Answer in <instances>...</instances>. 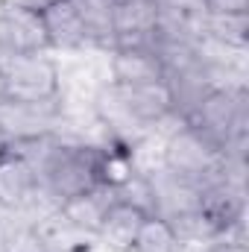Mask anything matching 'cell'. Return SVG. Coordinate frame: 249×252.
<instances>
[{
	"instance_id": "6da1fadb",
	"label": "cell",
	"mask_w": 249,
	"mask_h": 252,
	"mask_svg": "<svg viewBox=\"0 0 249 252\" xmlns=\"http://www.w3.org/2000/svg\"><path fill=\"white\" fill-rule=\"evenodd\" d=\"M109 158L112 153L91 144L53 141L38 167V185L59 202H67L97 185H109Z\"/></svg>"
},
{
	"instance_id": "7a4b0ae2",
	"label": "cell",
	"mask_w": 249,
	"mask_h": 252,
	"mask_svg": "<svg viewBox=\"0 0 249 252\" xmlns=\"http://www.w3.org/2000/svg\"><path fill=\"white\" fill-rule=\"evenodd\" d=\"M187 124L196 132H202L214 147H220L223 156H229L247 138V91L232 85L211 88L187 115Z\"/></svg>"
},
{
	"instance_id": "3957f363",
	"label": "cell",
	"mask_w": 249,
	"mask_h": 252,
	"mask_svg": "<svg viewBox=\"0 0 249 252\" xmlns=\"http://www.w3.org/2000/svg\"><path fill=\"white\" fill-rule=\"evenodd\" d=\"M164 167L170 176L199 188L226 173V158L220 147H214L202 132L185 124L164 147Z\"/></svg>"
},
{
	"instance_id": "277c9868",
	"label": "cell",
	"mask_w": 249,
	"mask_h": 252,
	"mask_svg": "<svg viewBox=\"0 0 249 252\" xmlns=\"http://www.w3.org/2000/svg\"><path fill=\"white\" fill-rule=\"evenodd\" d=\"M59 64L47 53L3 56V88L9 103H50L59 97Z\"/></svg>"
},
{
	"instance_id": "5b68a950",
	"label": "cell",
	"mask_w": 249,
	"mask_h": 252,
	"mask_svg": "<svg viewBox=\"0 0 249 252\" xmlns=\"http://www.w3.org/2000/svg\"><path fill=\"white\" fill-rule=\"evenodd\" d=\"M112 3V50H156L161 30L158 0H109Z\"/></svg>"
},
{
	"instance_id": "8992f818",
	"label": "cell",
	"mask_w": 249,
	"mask_h": 252,
	"mask_svg": "<svg viewBox=\"0 0 249 252\" xmlns=\"http://www.w3.org/2000/svg\"><path fill=\"white\" fill-rule=\"evenodd\" d=\"M103 97H109L115 103V109L121 112V118L126 124L135 126L158 124L176 109L167 79L147 82V85H109L103 91Z\"/></svg>"
},
{
	"instance_id": "52a82bcc",
	"label": "cell",
	"mask_w": 249,
	"mask_h": 252,
	"mask_svg": "<svg viewBox=\"0 0 249 252\" xmlns=\"http://www.w3.org/2000/svg\"><path fill=\"white\" fill-rule=\"evenodd\" d=\"M196 214L202 217L211 235H226L241 226L244 217V190L232 176H217L196 190Z\"/></svg>"
},
{
	"instance_id": "ba28073f",
	"label": "cell",
	"mask_w": 249,
	"mask_h": 252,
	"mask_svg": "<svg viewBox=\"0 0 249 252\" xmlns=\"http://www.w3.org/2000/svg\"><path fill=\"white\" fill-rule=\"evenodd\" d=\"M50 38L44 30V18L12 3L0 6V56L21 53H47Z\"/></svg>"
},
{
	"instance_id": "9c48e42d",
	"label": "cell",
	"mask_w": 249,
	"mask_h": 252,
	"mask_svg": "<svg viewBox=\"0 0 249 252\" xmlns=\"http://www.w3.org/2000/svg\"><path fill=\"white\" fill-rule=\"evenodd\" d=\"M38 185V170L30 158L15 150L0 153V208H21L32 199Z\"/></svg>"
},
{
	"instance_id": "30bf717a",
	"label": "cell",
	"mask_w": 249,
	"mask_h": 252,
	"mask_svg": "<svg viewBox=\"0 0 249 252\" xmlns=\"http://www.w3.org/2000/svg\"><path fill=\"white\" fill-rule=\"evenodd\" d=\"M41 18H44L50 47H56V50H82V47H88V32H85L76 0L53 3Z\"/></svg>"
},
{
	"instance_id": "8fae6325",
	"label": "cell",
	"mask_w": 249,
	"mask_h": 252,
	"mask_svg": "<svg viewBox=\"0 0 249 252\" xmlns=\"http://www.w3.org/2000/svg\"><path fill=\"white\" fill-rule=\"evenodd\" d=\"M164 79L158 50H112V85H147Z\"/></svg>"
},
{
	"instance_id": "7c38bea8",
	"label": "cell",
	"mask_w": 249,
	"mask_h": 252,
	"mask_svg": "<svg viewBox=\"0 0 249 252\" xmlns=\"http://www.w3.org/2000/svg\"><path fill=\"white\" fill-rule=\"evenodd\" d=\"M144 217H147L144 208H138V205H132L129 199H121V196H118V199L109 205V211L103 214V220H100V226H97V235L106 241L109 250L126 252L129 244L135 241V235H138Z\"/></svg>"
},
{
	"instance_id": "4fadbf2b",
	"label": "cell",
	"mask_w": 249,
	"mask_h": 252,
	"mask_svg": "<svg viewBox=\"0 0 249 252\" xmlns=\"http://www.w3.org/2000/svg\"><path fill=\"white\" fill-rule=\"evenodd\" d=\"M118 199V190L115 185H97V188L85 190L73 199L62 202V217L76 226V229H88V232H97L103 214L109 211V205Z\"/></svg>"
},
{
	"instance_id": "5bb4252c",
	"label": "cell",
	"mask_w": 249,
	"mask_h": 252,
	"mask_svg": "<svg viewBox=\"0 0 249 252\" xmlns=\"http://www.w3.org/2000/svg\"><path fill=\"white\" fill-rule=\"evenodd\" d=\"M179 244L182 241H179V235L167 217L147 214L126 252H179Z\"/></svg>"
},
{
	"instance_id": "9a60e30c",
	"label": "cell",
	"mask_w": 249,
	"mask_h": 252,
	"mask_svg": "<svg viewBox=\"0 0 249 252\" xmlns=\"http://www.w3.org/2000/svg\"><path fill=\"white\" fill-rule=\"evenodd\" d=\"M88 47H115V30H112V3L109 0H76Z\"/></svg>"
},
{
	"instance_id": "2e32d148",
	"label": "cell",
	"mask_w": 249,
	"mask_h": 252,
	"mask_svg": "<svg viewBox=\"0 0 249 252\" xmlns=\"http://www.w3.org/2000/svg\"><path fill=\"white\" fill-rule=\"evenodd\" d=\"M208 30L223 44L232 47L247 44V15H208Z\"/></svg>"
},
{
	"instance_id": "e0dca14e",
	"label": "cell",
	"mask_w": 249,
	"mask_h": 252,
	"mask_svg": "<svg viewBox=\"0 0 249 252\" xmlns=\"http://www.w3.org/2000/svg\"><path fill=\"white\" fill-rule=\"evenodd\" d=\"M205 15H247L249 0H199Z\"/></svg>"
},
{
	"instance_id": "ac0fdd59",
	"label": "cell",
	"mask_w": 249,
	"mask_h": 252,
	"mask_svg": "<svg viewBox=\"0 0 249 252\" xmlns=\"http://www.w3.org/2000/svg\"><path fill=\"white\" fill-rule=\"evenodd\" d=\"M6 3H12V6H18V9H27V12H35V15H44L53 3H59V0H6Z\"/></svg>"
},
{
	"instance_id": "d6986e66",
	"label": "cell",
	"mask_w": 249,
	"mask_h": 252,
	"mask_svg": "<svg viewBox=\"0 0 249 252\" xmlns=\"http://www.w3.org/2000/svg\"><path fill=\"white\" fill-rule=\"evenodd\" d=\"M208 252H244V244H223V247H214Z\"/></svg>"
},
{
	"instance_id": "ffe728a7",
	"label": "cell",
	"mask_w": 249,
	"mask_h": 252,
	"mask_svg": "<svg viewBox=\"0 0 249 252\" xmlns=\"http://www.w3.org/2000/svg\"><path fill=\"white\" fill-rule=\"evenodd\" d=\"M6 100V88H3V56H0V103Z\"/></svg>"
},
{
	"instance_id": "44dd1931",
	"label": "cell",
	"mask_w": 249,
	"mask_h": 252,
	"mask_svg": "<svg viewBox=\"0 0 249 252\" xmlns=\"http://www.w3.org/2000/svg\"><path fill=\"white\" fill-rule=\"evenodd\" d=\"M6 144H9V138H6V132H3V126H0V153L6 150Z\"/></svg>"
}]
</instances>
